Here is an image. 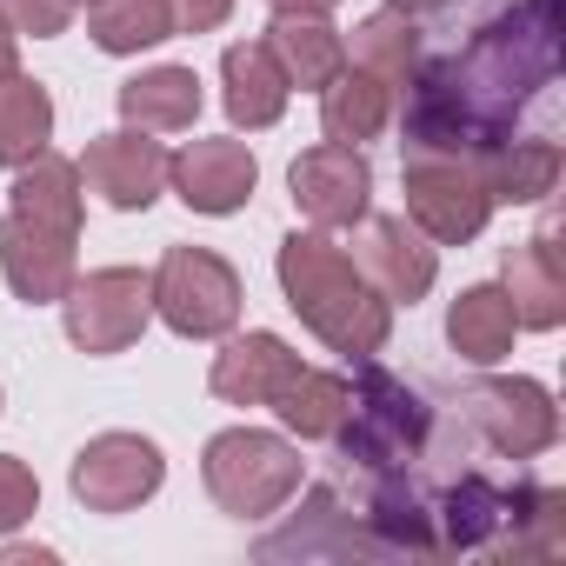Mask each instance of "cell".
Returning <instances> with one entry per match:
<instances>
[{"label":"cell","instance_id":"obj_1","mask_svg":"<svg viewBox=\"0 0 566 566\" xmlns=\"http://www.w3.org/2000/svg\"><path fill=\"white\" fill-rule=\"evenodd\" d=\"M559 74V0H506L473 41L407 81V154H493Z\"/></svg>","mask_w":566,"mask_h":566},{"label":"cell","instance_id":"obj_2","mask_svg":"<svg viewBox=\"0 0 566 566\" xmlns=\"http://www.w3.org/2000/svg\"><path fill=\"white\" fill-rule=\"evenodd\" d=\"M14 207L0 220V266L28 307H48L74 287V247H81V167L61 154H34L14 167Z\"/></svg>","mask_w":566,"mask_h":566},{"label":"cell","instance_id":"obj_3","mask_svg":"<svg viewBox=\"0 0 566 566\" xmlns=\"http://www.w3.org/2000/svg\"><path fill=\"white\" fill-rule=\"evenodd\" d=\"M280 294H287V307L347 360L380 354L387 334H394V301L360 273V260L347 247L327 240V227L280 240Z\"/></svg>","mask_w":566,"mask_h":566},{"label":"cell","instance_id":"obj_4","mask_svg":"<svg viewBox=\"0 0 566 566\" xmlns=\"http://www.w3.org/2000/svg\"><path fill=\"white\" fill-rule=\"evenodd\" d=\"M334 440H340V460H354L360 473H400V467L433 460V407L420 400V387L374 367L367 354L360 374L347 380V413Z\"/></svg>","mask_w":566,"mask_h":566},{"label":"cell","instance_id":"obj_5","mask_svg":"<svg viewBox=\"0 0 566 566\" xmlns=\"http://www.w3.org/2000/svg\"><path fill=\"white\" fill-rule=\"evenodd\" d=\"M200 480H207V493H213L220 513H233V520H266V513H280V506L301 493V453L280 440V433L227 427V433L207 440Z\"/></svg>","mask_w":566,"mask_h":566},{"label":"cell","instance_id":"obj_6","mask_svg":"<svg viewBox=\"0 0 566 566\" xmlns=\"http://www.w3.org/2000/svg\"><path fill=\"white\" fill-rule=\"evenodd\" d=\"M154 314L187 340H220L240 321V273L213 247H167L154 266Z\"/></svg>","mask_w":566,"mask_h":566},{"label":"cell","instance_id":"obj_7","mask_svg":"<svg viewBox=\"0 0 566 566\" xmlns=\"http://www.w3.org/2000/svg\"><path fill=\"white\" fill-rule=\"evenodd\" d=\"M400 187H407V220L433 247L480 240V227L493 213V193L480 180V160H467V154H407Z\"/></svg>","mask_w":566,"mask_h":566},{"label":"cell","instance_id":"obj_8","mask_svg":"<svg viewBox=\"0 0 566 566\" xmlns=\"http://www.w3.org/2000/svg\"><path fill=\"white\" fill-rule=\"evenodd\" d=\"M61 307H67V340L81 354H120L154 321V273H140V266L74 273V287L61 294Z\"/></svg>","mask_w":566,"mask_h":566},{"label":"cell","instance_id":"obj_9","mask_svg":"<svg viewBox=\"0 0 566 566\" xmlns=\"http://www.w3.org/2000/svg\"><path fill=\"white\" fill-rule=\"evenodd\" d=\"M460 420L506 460H533L559 440V407L539 380H473L460 394Z\"/></svg>","mask_w":566,"mask_h":566},{"label":"cell","instance_id":"obj_10","mask_svg":"<svg viewBox=\"0 0 566 566\" xmlns=\"http://www.w3.org/2000/svg\"><path fill=\"white\" fill-rule=\"evenodd\" d=\"M167 480V460L140 433H101L74 453V500L87 513H134Z\"/></svg>","mask_w":566,"mask_h":566},{"label":"cell","instance_id":"obj_11","mask_svg":"<svg viewBox=\"0 0 566 566\" xmlns=\"http://www.w3.org/2000/svg\"><path fill=\"white\" fill-rule=\"evenodd\" d=\"M526 493H533V486H500V480H486V473H453L447 486H427L440 553H480V546H493V539L520 520Z\"/></svg>","mask_w":566,"mask_h":566},{"label":"cell","instance_id":"obj_12","mask_svg":"<svg viewBox=\"0 0 566 566\" xmlns=\"http://www.w3.org/2000/svg\"><path fill=\"white\" fill-rule=\"evenodd\" d=\"M287 187H294V207H301L314 227H354V220H367L374 167H367L360 147H347V140H321V147H307V154L294 160Z\"/></svg>","mask_w":566,"mask_h":566},{"label":"cell","instance_id":"obj_13","mask_svg":"<svg viewBox=\"0 0 566 566\" xmlns=\"http://www.w3.org/2000/svg\"><path fill=\"white\" fill-rule=\"evenodd\" d=\"M167 180L193 213H240L260 187V160L247 140H187L167 160Z\"/></svg>","mask_w":566,"mask_h":566},{"label":"cell","instance_id":"obj_14","mask_svg":"<svg viewBox=\"0 0 566 566\" xmlns=\"http://www.w3.org/2000/svg\"><path fill=\"white\" fill-rule=\"evenodd\" d=\"M81 174H87V187H94L107 207L140 213V207H154V200H160V187H167V147H160V140H147L140 127H120V134L87 140Z\"/></svg>","mask_w":566,"mask_h":566},{"label":"cell","instance_id":"obj_15","mask_svg":"<svg viewBox=\"0 0 566 566\" xmlns=\"http://www.w3.org/2000/svg\"><path fill=\"white\" fill-rule=\"evenodd\" d=\"M360 273L374 280L387 301H407V307H413V301L433 287V273H440V247H433L407 213H380V220H367Z\"/></svg>","mask_w":566,"mask_h":566},{"label":"cell","instance_id":"obj_16","mask_svg":"<svg viewBox=\"0 0 566 566\" xmlns=\"http://www.w3.org/2000/svg\"><path fill=\"white\" fill-rule=\"evenodd\" d=\"M506 301L520 327H559L566 321V260H559V227L539 220V233L526 247L506 253Z\"/></svg>","mask_w":566,"mask_h":566},{"label":"cell","instance_id":"obj_17","mask_svg":"<svg viewBox=\"0 0 566 566\" xmlns=\"http://www.w3.org/2000/svg\"><path fill=\"white\" fill-rule=\"evenodd\" d=\"M294 374H301V354L280 334H240L227 340V354H213V394L227 407H273Z\"/></svg>","mask_w":566,"mask_h":566},{"label":"cell","instance_id":"obj_18","mask_svg":"<svg viewBox=\"0 0 566 566\" xmlns=\"http://www.w3.org/2000/svg\"><path fill=\"white\" fill-rule=\"evenodd\" d=\"M220 81H227V114H233V127H247V134L273 127L280 114H287V94H294L287 67L273 61L266 41H233L227 61H220Z\"/></svg>","mask_w":566,"mask_h":566},{"label":"cell","instance_id":"obj_19","mask_svg":"<svg viewBox=\"0 0 566 566\" xmlns=\"http://www.w3.org/2000/svg\"><path fill=\"white\" fill-rule=\"evenodd\" d=\"M287 553H374V539L360 526V506L340 500V486H314L287 533L260 539V559H287Z\"/></svg>","mask_w":566,"mask_h":566},{"label":"cell","instance_id":"obj_20","mask_svg":"<svg viewBox=\"0 0 566 566\" xmlns=\"http://www.w3.org/2000/svg\"><path fill=\"white\" fill-rule=\"evenodd\" d=\"M266 48H273L280 67H287L294 87H327L347 67V41H340V28L327 14H273Z\"/></svg>","mask_w":566,"mask_h":566},{"label":"cell","instance_id":"obj_21","mask_svg":"<svg viewBox=\"0 0 566 566\" xmlns=\"http://www.w3.org/2000/svg\"><path fill=\"white\" fill-rule=\"evenodd\" d=\"M120 114L140 134H180L200 120V74L193 67H147L120 87Z\"/></svg>","mask_w":566,"mask_h":566},{"label":"cell","instance_id":"obj_22","mask_svg":"<svg viewBox=\"0 0 566 566\" xmlns=\"http://www.w3.org/2000/svg\"><path fill=\"white\" fill-rule=\"evenodd\" d=\"M513 334H520V321H513L506 287H467V294L447 307V340H453V354L473 360V367L506 360V354H513Z\"/></svg>","mask_w":566,"mask_h":566},{"label":"cell","instance_id":"obj_23","mask_svg":"<svg viewBox=\"0 0 566 566\" xmlns=\"http://www.w3.org/2000/svg\"><path fill=\"white\" fill-rule=\"evenodd\" d=\"M321 94H327V101H321L327 140H347V147H360V140H374V134L394 120V87H387V81H374L367 67H340V74H334Z\"/></svg>","mask_w":566,"mask_h":566},{"label":"cell","instance_id":"obj_24","mask_svg":"<svg viewBox=\"0 0 566 566\" xmlns=\"http://www.w3.org/2000/svg\"><path fill=\"white\" fill-rule=\"evenodd\" d=\"M480 180L493 193V207H526L546 200L559 187V147L553 140H500L493 154H480Z\"/></svg>","mask_w":566,"mask_h":566},{"label":"cell","instance_id":"obj_25","mask_svg":"<svg viewBox=\"0 0 566 566\" xmlns=\"http://www.w3.org/2000/svg\"><path fill=\"white\" fill-rule=\"evenodd\" d=\"M54 134V101L21 67L0 74V167H28Z\"/></svg>","mask_w":566,"mask_h":566},{"label":"cell","instance_id":"obj_26","mask_svg":"<svg viewBox=\"0 0 566 566\" xmlns=\"http://www.w3.org/2000/svg\"><path fill=\"white\" fill-rule=\"evenodd\" d=\"M354 61L374 74V81H387L394 94H407V81L420 74V28L407 21V14H374V21H360L354 28Z\"/></svg>","mask_w":566,"mask_h":566},{"label":"cell","instance_id":"obj_27","mask_svg":"<svg viewBox=\"0 0 566 566\" xmlns=\"http://www.w3.org/2000/svg\"><path fill=\"white\" fill-rule=\"evenodd\" d=\"M87 34L101 54H140L174 34L167 0H87Z\"/></svg>","mask_w":566,"mask_h":566},{"label":"cell","instance_id":"obj_28","mask_svg":"<svg viewBox=\"0 0 566 566\" xmlns=\"http://www.w3.org/2000/svg\"><path fill=\"white\" fill-rule=\"evenodd\" d=\"M273 413L287 420L301 440H334V427H340V413H347V380H340V374H321V367H301L287 387H280Z\"/></svg>","mask_w":566,"mask_h":566},{"label":"cell","instance_id":"obj_29","mask_svg":"<svg viewBox=\"0 0 566 566\" xmlns=\"http://www.w3.org/2000/svg\"><path fill=\"white\" fill-rule=\"evenodd\" d=\"M493 553H506V559H559L566 553V493H526V506H520V520L493 539Z\"/></svg>","mask_w":566,"mask_h":566},{"label":"cell","instance_id":"obj_30","mask_svg":"<svg viewBox=\"0 0 566 566\" xmlns=\"http://www.w3.org/2000/svg\"><path fill=\"white\" fill-rule=\"evenodd\" d=\"M34 513H41V480H34V467L14 460V453H0V533L28 526Z\"/></svg>","mask_w":566,"mask_h":566},{"label":"cell","instance_id":"obj_31","mask_svg":"<svg viewBox=\"0 0 566 566\" xmlns=\"http://www.w3.org/2000/svg\"><path fill=\"white\" fill-rule=\"evenodd\" d=\"M74 8L81 0H0V21L14 34H34V41H54L74 28Z\"/></svg>","mask_w":566,"mask_h":566},{"label":"cell","instance_id":"obj_32","mask_svg":"<svg viewBox=\"0 0 566 566\" xmlns=\"http://www.w3.org/2000/svg\"><path fill=\"white\" fill-rule=\"evenodd\" d=\"M227 14H233V0H167L174 34H213Z\"/></svg>","mask_w":566,"mask_h":566},{"label":"cell","instance_id":"obj_33","mask_svg":"<svg viewBox=\"0 0 566 566\" xmlns=\"http://www.w3.org/2000/svg\"><path fill=\"white\" fill-rule=\"evenodd\" d=\"M387 8H394V14H407V21H420V14H447L453 0H387Z\"/></svg>","mask_w":566,"mask_h":566},{"label":"cell","instance_id":"obj_34","mask_svg":"<svg viewBox=\"0 0 566 566\" xmlns=\"http://www.w3.org/2000/svg\"><path fill=\"white\" fill-rule=\"evenodd\" d=\"M14 67H21V34L0 21V74H14Z\"/></svg>","mask_w":566,"mask_h":566},{"label":"cell","instance_id":"obj_35","mask_svg":"<svg viewBox=\"0 0 566 566\" xmlns=\"http://www.w3.org/2000/svg\"><path fill=\"white\" fill-rule=\"evenodd\" d=\"M340 0H273V14H327Z\"/></svg>","mask_w":566,"mask_h":566}]
</instances>
